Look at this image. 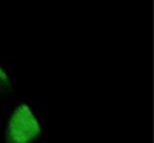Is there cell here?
<instances>
[{
    "label": "cell",
    "instance_id": "obj_1",
    "mask_svg": "<svg viewBox=\"0 0 154 143\" xmlns=\"http://www.w3.org/2000/svg\"><path fill=\"white\" fill-rule=\"evenodd\" d=\"M41 132L40 124L26 105H20L11 117L8 137L12 143H29Z\"/></svg>",
    "mask_w": 154,
    "mask_h": 143
}]
</instances>
